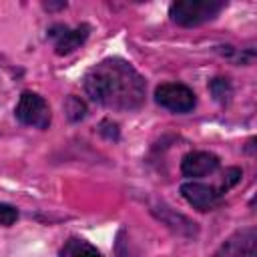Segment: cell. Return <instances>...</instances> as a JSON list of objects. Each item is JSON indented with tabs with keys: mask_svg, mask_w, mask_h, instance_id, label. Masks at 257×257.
Masks as SVG:
<instances>
[{
	"mask_svg": "<svg viewBox=\"0 0 257 257\" xmlns=\"http://www.w3.org/2000/svg\"><path fill=\"white\" fill-rule=\"evenodd\" d=\"M84 90L100 106L112 110H137L145 104L147 84L137 68L122 58H104L84 76Z\"/></svg>",
	"mask_w": 257,
	"mask_h": 257,
	"instance_id": "cell-1",
	"label": "cell"
},
{
	"mask_svg": "<svg viewBox=\"0 0 257 257\" xmlns=\"http://www.w3.org/2000/svg\"><path fill=\"white\" fill-rule=\"evenodd\" d=\"M225 6V0H177L169 6V16L179 26L191 28L213 20Z\"/></svg>",
	"mask_w": 257,
	"mask_h": 257,
	"instance_id": "cell-2",
	"label": "cell"
},
{
	"mask_svg": "<svg viewBox=\"0 0 257 257\" xmlns=\"http://www.w3.org/2000/svg\"><path fill=\"white\" fill-rule=\"evenodd\" d=\"M16 118L22 122V124H28V126H34V128H48L50 124V106L48 102L36 94V92H30V90H24L20 94V100L16 104Z\"/></svg>",
	"mask_w": 257,
	"mask_h": 257,
	"instance_id": "cell-3",
	"label": "cell"
},
{
	"mask_svg": "<svg viewBox=\"0 0 257 257\" xmlns=\"http://www.w3.org/2000/svg\"><path fill=\"white\" fill-rule=\"evenodd\" d=\"M155 100L157 104H161L163 108L171 112H189L197 104L195 92L181 82H167V84L157 86Z\"/></svg>",
	"mask_w": 257,
	"mask_h": 257,
	"instance_id": "cell-4",
	"label": "cell"
},
{
	"mask_svg": "<svg viewBox=\"0 0 257 257\" xmlns=\"http://www.w3.org/2000/svg\"><path fill=\"white\" fill-rule=\"evenodd\" d=\"M88 24H80V26H74V28H68L64 24H56L48 30V36L54 40V52L64 56V54H70L74 52L78 46L84 44V40L88 38Z\"/></svg>",
	"mask_w": 257,
	"mask_h": 257,
	"instance_id": "cell-5",
	"label": "cell"
},
{
	"mask_svg": "<svg viewBox=\"0 0 257 257\" xmlns=\"http://www.w3.org/2000/svg\"><path fill=\"white\" fill-rule=\"evenodd\" d=\"M255 241H257V231L253 227L241 229L235 235H231L211 257H257Z\"/></svg>",
	"mask_w": 257,
	"mask_h": 257,
	"instance_id": "cell-6",
	"label": "cell"
},
{
	"mask_svg": "<svg viewBox=\"0 0 257 257\" xmlns=\"http://www.w3.org/2000/svg\"><path fill=\"white\" fill-rule=\"evenodd\" d=\"M181 195L197 211H209V209H213L219 203V199L223 197L221 189L211 187V185H205V183H199V181L183 183L181 185Z\"/></svg>",
	"mask_w": 257,
	"mask_h": 257,
	"instance_id": "cell-7",
	"label": "cell"
},
{
	"mask_svg": "<svg viewBox=\"0 0 257 257\" xmlns=\"http://www.w3.org/2000/svg\"><path fill=\"white\" fill-rule=\"evenodd\" d=\"M219 169V157L209 153V151H193L187 153L181 161V173L185 177L197 179V177H205L211 175Z\"/></svg>",
	"mask_w": 257,
	"mask_h": 257,
	"instance_id": "cell-8",
	"label": "cell"
},
{
	"mask_svg": "<svg viewBox=\"0 0 257 257\" xmlns=\"http://www.w3.org/2000/svg\"><path fill=\"white\" fill-rule=\"evenodd\" d=\"M60 257H102V255L92 243H88V241H84L80 237H70L62 245Z\"/></svg>",
	"mask_w": 257,
	"mask_h": 257,
	"instance_id": "cell-9",
	"label": "cell"
},
{
	"mask_svg": "<svg viewBox=\"0 0 257 257\" xmlns=\"http://www.w3.org/2000/svg\"><path fill=\"white\" fill-rule=\"evenodd\" d=\"M209 88H211L215 100H219L221 104L229 102V98H231V94H233V86H231V82H229L227 78H223V76L213 78L211 84H209Z\"/></svg>",
	"mask_w": 257,
	"mask_h": 257,
	"instance_id": "cell-10",
	"label": "cell"
},
{
	"mask_svg": "<svg viewBox=\"0 0 257 257\" xmlns=\"http://www.w3.org/2000/svg\"><path fill=\"white\" fill-rule=\"evenodd\" d=\"M64 108H66V114H68L70 120H80V118H84V114H86L84 102H82L80 98H76V96H68Z\"/></svg>",
	"mask_w": 257,
	"mask_h": 257,
	"instance_id": "cell-11",
	"label": "cell"
},
{
	"mask_svg": "<svg viewBox=\"0 0 257 257\" xmlns=\"http://www.w3.org/2000/svg\"><path fill=\"white\" fill-rule=\"evenodd\" d=\"M16 219H18V209L8 203H0V227H10L12 223H16Z\"/></svg>",
	"mask_w": 257,
	"mask_h": 257,
	"instance_id": "cell-12",
	"label": "cell"
}]
</instances>
